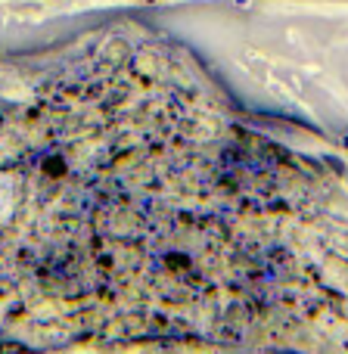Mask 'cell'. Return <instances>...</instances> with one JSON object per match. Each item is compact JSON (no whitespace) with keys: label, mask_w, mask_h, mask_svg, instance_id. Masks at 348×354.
<instances>
[{"label":"cell","mask_w":348,"mask_h":354,"mask_svg":"<svg viewBox=\"0 0 348 354\" xmlns=\"http://www.w3.org/2000/svg\"><path fill=\"white\" fill-rule=\"evenodd\" d=\"M293 165L221 118L0 124V286L118 339L274 336Z\"/></svg>","instance_id":"cell-1"}]
</instances>
